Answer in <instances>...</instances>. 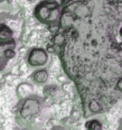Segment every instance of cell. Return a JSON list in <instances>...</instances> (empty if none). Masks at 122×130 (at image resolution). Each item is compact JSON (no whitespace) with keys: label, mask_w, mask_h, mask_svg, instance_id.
Returning <instances> with one entry per match:
<instances>
[{"label":"cell","mask_w":122,"mask_h":130,"mask_svg":"<svg viewBox=\"0 0 122 130\" xmlns=\"http://www.w3.org/2000/svg\"><path fill=\"white\" fill-rule=\"evenodd\" d=\"M86 129H102V123L99 120H90L85 123Z\"/></svg>","instance_id":"6"},{"label":"cell","mask_w":122,"mask_h":130,"mask_svg":"<svg viewBox=\"0 0 122 130\" xmlns=\"http://www.w3.org/2000/svg\"><path fill=\"white\" fill-rule=\"evenodd\" d=\"M34 16L39 23L45 25H56L62 16V7L57 1L43 0L36 5L34 9Z\"/></svg>","instance_id":"2"},{"label":"cell","mask_w":122,"mask_h":130,"mask_svg":"<svg viewBox=\"0 0 122 130\" xmlns=\"http://www.w3.org/2000/svg\"><path fill=\"white\" fill-rule=\"evenodd\" d=\"M48 1H57V0H48Z\"/></svg>","instance_id":"8"},{"label":"cell","mask_w":122,"mask_h":130,"mask_svg":"<svg viewBox=\"0 0 122 130\" xmlns=\"http://www.w3.org/2000/svg\"><path fill=\"white\" fill-rule=\"evenodd\" d=\"M48 54L42 47H34L27 54V63L31 67H39L47 63Z\"/></svg>","instance_id":"3"},{"label":"cell","mask_w":122,"mask_h":130,"mask_svg":"<svg viewBox=\"0 0 122 130\" xmlns=\"http://www.w3.org/2000/svg\"><path fill=\"white\" fill-rule=\"evenodd\" d=\"M32 80L36 83H39V84L46 83L48 80L47 71H45V70H38V71H36L35 73H32Z\"/></svg>","instance_id":"5"},{"label":"cell","mask_w":122,"mask_h":130,"mask_svg":"<svg viewBox=\"0 0 122 130\" xmlns=\"http://www.w3.org/2000/svg\"><path fill=\"white\" fill-rule=\"evenodd\" d=\"M120 35H121V37H122V28H121V30H120Z\"/></svg>","instance_id":"7"},{"label":"cell","mask_w":122,"mask_h":130,"mask_svg":"<svg viewBox=\"0 0 122 130\" xmlns=\"http://www.w3.org/2000/svg\"><path fill=\"white\" fill-rule=\"evenodd\" d=\"M16 55V40L10 27L0 23V72Z\"/></svg>","instance_id":"1"},{"label":"cell","mask_w":122,"mask_h":130,"mask_svg":"<svg viewBox=\"0 0 122 130\" xmlns=\"http://www.w3.org/2000/svg\"><path fill=\"white\" fill-rule=\"evenodd\" d=\"M38 110H39V105L36 101L27 100L25 103H24L23 108H21L20 113L24 118H27V117H29V116L34 115V113H36Z\"/></svg>","instance_id":"4"}]
</instances>
